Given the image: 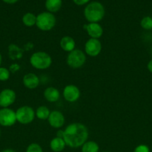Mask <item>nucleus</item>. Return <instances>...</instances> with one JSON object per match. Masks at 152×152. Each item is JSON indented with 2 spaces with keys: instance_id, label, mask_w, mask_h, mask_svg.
I'll return each instance as SVG.
<instances>
[{
  "instance_id": "f257e3e1",
  "label": "nucleus",
  "mask_w": 152,
  "mask_h": 152,
  "mask_svg": "<svg viewBox=\"0 0 152 152\" xmlns=\"http://www.w3.org/2000/svg\"><path fill=\"white\" fill-rule=\"evenodd\" d=\"M88 129L81 123H72L63 132V139L66 145L71 148H77L85 143L88 138Z\"/></svg>"
},
{
  "instance_id": "f03ea898",
  "label": "nucleus",
  "mask_w": 152,
  "mask_h": 152,
  "mask_svg": "<svg viewBox=\"0 0 152 152\" xmlns=\"http://www.w3.org/2000/svg\"><path fill=\"white\" fill-rule=\"evenodd\" d=\"M105 10L101 3L92 1L88 4L84 9V16L87 21L91 23L99 22L104 16Z\"/></svg>"
},
{
  "instance_id": "7ed1b4c3",
  "label": "nucleus",
  "mask_w": 152,
  "mask_h": 152,
  "mask_svg": "<svg viewBox=\"0 0 152 152\" xmlns=\"http://www.w3.org/2000/svg\"><path fill=\"white\" fill-rule=\"evenodd\" d=\"M56 23L55 16L50 12H43L37 16L36 25L42 31H50Z\"/></svg>"
},
{
  "instance_id": "20e7f679",
  "label": "nucleus",
  "mask_w": 152,
  "mask_h": 152,
  "mask_svg": "<svg viewBox=\"0 0 152 152\" xmlns=\"http://www.w3.org/2000/svg\"><path fill=\"white\" fill-rule=\"evenodd\" d=\"M30 62L33 67L37 69H46L52 64V58L46 52H37L32 54Z\"/></svg>"
},
{
  "instance_id": "39448f33",
  "label": "nucleus",
  "mask_w": 152,
  "mask_h": 152,
  "mask_svg": "<svg viewBox=\"0 0 152 152\" xmlns=\"http://www.w3.org/2000/svg\"><path fill=\"white\" fill-rule=\"evenodd\" d=\"M86 61V56L80 50H73L70 52L67 57V64L73 68L81 67Z\"/></svg>"
},
{
  "instance_id": "423d86ee",
  "label": "nucleus",
  "mask_w": 152,
  "mask_h": 152,
  "mask_svg": "<svg viewBox=\"0 0 152 152\" xmlns=\"http://www.w3.org/2000/svg\"><path fill=\"white\" fill-rule=\"evenodd\" d=\"M16 120L22 124H28L34 119V111L31 107L22 106L16 112Z\"/></svg>"
},
{
  "instance_id": "0eeeda50",
  "label": "nucleus",
  "mask_w": 152,
  "mask_h": 152,
  "mask_svg": "<svg viewBox=\"0 0 152 152\" xmlns=\"http://www.w3.org/2000/svg\"><path fill=\"white\" fill-rule=\"evenodd\" d=\"M16 121V112L7 108L0 110V125L3 126H11Z\"/></svg>"
},
{
  "instance_id": "6e6552de",
  "label": "nucleus",
  "mask_w": 152,
  "mask_h": 152,
  "mask_svg": "<svg viewBox=\"0 0 152 152\" xmlns=\"http://www.w3.org/2000/svg\"><path fill=\"white\" fill-rule=\"evenodd\" d=\"M85 50H86V53L89 56H97L99 54L101 50V42L97 39H89L85 45Z\"/></svg>"
},
{
  "instance_id": "1a4fd4ad",
  "label": "nucleus",
  "mask_w": 152,
  "mask_h": 152,
  "mask_svg": "<svg viewBox=\"0 0 152 152\" xmlns=\"http://www.w3.org/2000/svg\"><path fill=\"white\" fill-rule=\"evenodd\" d=\"M16 99V94L13 90L4 89L0 93V106L7 108L13 104Z\"/></svg>"
},
{
  "instance_id": "9d476101",
  "label": "nucleus",
  "mask_w": 152,
  "mask_h": 152,
  "mask_svg": "<svg viewBox=\"0 0 152 152\" xmlns=\"http://www.w3.org/2000/svg\"><path fill=\"white\" fill-rule=\"evenodd\" d=\"M48 120H49V123L51 126L56 128V129L62 127L65 122L64 116L63 115L62 113L58 111H54L51 112Z\"/></svg>"
},
{
  "instance_id": "9b49d317",
  "label": "nucleus",
  "mask_w": 152,
  "mask_h": 152,
  "mask_svg": "<svg viewBox=\"0 0 152 152\" xmlns=\"http://www.w3.org/2000/svg\"><path fill=\"white\" fill-rule=\"evenodd\" d=\"M63 96L66 100H67L68 102H75L80 96V91L76 86H72V85L67 86L64 88Z\"/></svg>"
},
{
  "instance_id": "f8f14e48",
  "label": "nucleus",
  "mask_w": 152,
  "mask_h": 152,
  "mask_svg": "<svg viewBox=\"0 0 152 152\" xmlns=\"http://www.w3.org/2000/svg\"><path fill=\"white\" fill-rule=\"evenodd\" d=\"M86 29L88 34L93 39H98L101 37L103 34V29L101 25L98 23H89L86 25Z\"/></svg>"
},
{
  "instance_id": "ddd939ff",
  "label": "nucleus",
  "mask_w": 152,
  "mask_h": 152,
  "mask_svg": "<svg viewBox=\"0 0 152 152\" xmlns=\"http://www.w3.org/2000/svg\"><path fill=\"white\" fill-rule=\"evenodd\" d=\"M23 83L25 87H27L28 88L34 89L36 88L39 86L40 80H39L38 77L37 75L30 73V74H28L24 76Z\"/></svg>"
},
{
  "instance_id": "4468645a",
  "label": "nucleus",
  "mask_w": 152,
  "mask_h": 152,
  "mask_svg": "<svg viewBox=\"0 0 152 152\" xmlns=\"http://www.w3.org/2000/svg\"><path fill=\"white\" fill-rule=\"evenodd\" d=\"M44 96L49 102H56L60 97V93L55 88L49 87L44 91Z\"/></svg>"
},
{
  "instance_id": "2eb2a0df",
  "label": "nucleus",
  "mask_w": 152,
  "mask_h": 152,
  "mask_svg": "<svg viewBox=\"0 0 152 152\" xmlns=\"http://www.w3.org/2000/svg\"><path fill=\"white\" fill-rule=\"evenodd\" d=\"M61 46L65 51L71 52L74 50L75 42L74 39L70 37H64L61 40Z\"/></svg>"
},
{
  "instance_id": "dca6fc26",
  "label": "nucleus",
  "mask_w": 152,
  "mask_h": 152,
  "mask_svg": "<svg viewBox=\"0 0 152 152\" xmlns=\"http://www.w3.org/2000/svg\"><path fill=\"white\" fill-rule=\"evenodd\" d=\"M62 0H46V7L50 13H55L61 9Z\"/></svg>"
},
{
  "instance_id": "f3484780",
  "label": "nucleus",
  "mask_w": 152,
  "mask_h": 152,
  "mask_svg": "<svg viewBox=\"0 0 152 152\" xmlns=\"http://www.w3.org/2000/svg\"><path fill=\"white\" fill-rule=\"evenodd\" d=\"M66 143L63 139L60 137H56L52 140L50 142V147L54 151L60 152L64 149Z\"/></svg>"
},
{
  "instance_id": "a211bd4d",
  "label": "nucleus",
  "mask_w": 152,
  "mask_h": 152,
  "mask_svg": "<svg viewBox=\"0 0 152 152\" xmlns=\"http://www.w3.org/2000/svg\"><path fill=\"white\" fill-rule=\"evenodd\" d=\"M37 16L31 13H27L22 17V22L28 27H31L36 24Z\"/></svg>"
},
{
  "instance_id": "6ab92c4d",
  "label": "nucleus",
  "mask_w": 152,
  "mask_h": 152,
  "mask_svg": "<svg viewBox=\"0 0 152 152\" xmlns=\"http://www.w3.org/2000/svg\"><path fill=\"white\" fill-rule=\"evenodd\" d=\"M98 149L99 148L96 142L89 141L83 144L82 147V152H98Z\"/></svg>"
},
{
  "instance_id": "aec40b11",
  "label": "nucleus",
  "mask_w": 152,
  "mask_h": 152,
  "mask_svg": "<svg viewBox=\"0 0 152 152\" xmlns=\"http://www.w3.org/2000/svg\"><path fill=\"white\" fill-rule=\"evenodd\" d=\"M36 114H37V117L40 120H46V119L49 118L50 111H49V108H46V106H40L37 108Z\"/></svg>"
},
{
  "instance_id": "412c9836",
  "label": "nucleus",
  "mask_w": 152,
  "mask_h": 152,
  "mask_svg": "<svg viewBox=\"0 0 152 152\" xmlns=\"http://www.w3.org/2000/svg\"><path fill=\"white\" fill-rule=\"evenodd\" d=\"M141 26L145 30L152 29V18L150 16L144 17L141 21Z\"/></svg>"
},
{
  "instance_id": "4be33fe9",
  "label": "nucleus",
  "mask_w": 152,
  "mask_h": 152,
  "mask_svg": "<svg viewBox=\"0 0 152 152\" xmlns=\"http://www.w3.org/2000/svg\"><path fill=\"white\" fill-rule=\"evenodd\" d=\"M10 77V71L5 68H0V80L5 81Z\"/></svg>"
},
{
  "instance_id": "5701e85b",
  "label": "nucleus",
  "mask_w": 152,
  "mask_h": 152,
  "mask_svg": "<svg viewBox=\"0 0 152 152\" xmlns=\"http://www.w3.org/2000/svg\"><path fill=\"white\" fill-rule=\"evenodd\" d=\"M26 152H43V150L38 144L32 143L27 148Z\"/></svg>"
},
{
  "instance_id": "b1692460",
  "label": "nucleus",
  "mask_w": 152,
  "mask_h": 152,
  "mask_svg": "<svg viewBox=\"0 0 152 152\" xmlns=\"http://www.w3.org/2000/svg\"><path fill=\"white\" fill-rule=\"evenodd\" d=\"M134 152H149V148L145 145H140L134 150Z\"/></svg>"
},
{
  "instance_id": "393cba45",
  "label": "nucleus",
  "mask_w": 152,
  "mask_h": 152,
  "mask_svg": "<svg viewBox=\"0 0 152 152\" xmlns=\"http://www.w3.org/2000/svg\"><path fill=\"white\" fill-rule=\"evenodd\" d=\"M73 1H74L75 4H76L77 5H83V4L89 2V0H73Z\"/></svg>"
},
{
  "instance_id": "a878e982",
  "label": "nucleus",
  "mask_w": 152,
  "mask_h": 152,
  "mask_svg": "<svg viewBox=\"0 0 152 152\" xmlns=\"http://www.w3.org/2000/svg\"><path fill=\"white\" fill-rule=\"evenodd\" d=\"M2 1L7 4H15L16 2H17L18 0H2Z\"/></svg>"
},
{
  "instance_id": "bb28decb",
  "label": "nucleus",
  "mask_w": 152,
  "mask_h": 152,
  "mask_svg": "<svg viewBox=\"0 0 152 152\" xmlns=\"http://www.w3.org/2000/svg\"><path fill=\"white\" fill-rule=\"evenodd\" d=\"M148 68L149 71L152 73V59L148 62Z\"/></svg>"
},
{
  "instance_id": "cd10ccee",
  "label": "nucleus",
  "mask_w": 152,
  "mask_h": 152,
  "mask_svg": "<svg viewBox=\"0 0 152 152\" xmlns=\"http://www.w3.org/2000/svg\"><path fill=\"white\" fill-rule=\"evenodd\" d=\"M1 152H15L13 150H11V149H6L4 150V151H1Z\"/></svg>"
},
{
  "instance_id": "c85d7f7f",
  "label": "nucleus",
  "mask_w": 152,
  "mask_h": 152,
  "mask_svg": "<svg viewBox=\"0 0 152 152\" xmlns=\"http://www.w3.org/2000/svg\"><path fill=\"white\" fill-rule=\"evenodd\" d=\"M1 53H0V65H1Z\"/></svg>"
}]
</instances>
